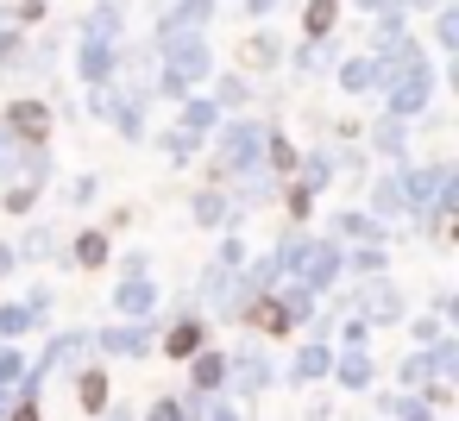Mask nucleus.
Instances as JSON below:
<instances>
[{
  "label": "nucleus",
  "mask_w": 459,
  "mask_h": 421,
  "mask_svg": "<svg viewBox=\"0 0 459 421\" xmlns=\"http://www.w3.org/2000/svg\"><path fill=\"white\" fill-rule=\"evenodd\" d=\"M13 421H39V415H32V408H20V415H13Z\"/></svg>",
  "instance_id": "5"
},
{
  "label": "nucleus",
  "mask_w": 459,
  "mask_h": 421,
  "mask_svg": "<svg viewBox=\"0 0 459 421\" xmlns=\"http://www.w3.org/2000/svg\"><path fill=\"white\" fill-rule=\"evenodd\" d=\"M327 20H333V0H315V13H308V32H321Z\"/></svg>",
  "instance_id": "3"
},
{
  "label": "nucleus",
  "mask_w": 459,
  "mask_h": 421,
  "mask_svg": "<svg viewBox=\"0 0 459 421\" xmlns=\"http://www.w3.org/2000/svg\"><path fill=\"white\" fill-rule=\"evenodd\" d=\"M13 126H20L26 139H39V133H45V114H39V107H20V114H13Z\"/></svg>",
  "instance_id": "1"
},
{
  "label": "nucleus",
  "mask_w": 459,
  "mask_h": 421,
  "mask_svg": "<svg viewBox=\"0 0 459 421\" xmlns=\"http://www.w3.org/2000/svg\"><path fill=\"white\" fill-rule=\"evenodd\" d=\"M170 352H195V327H177L170 333Z\"/></svg>",
  "instance_id": "4"
},
{
  "label": "nucleus",
  "mask_w": 459,
  "mask_h": 421,
  "mask_svg": "<svg viewBox=\"0 0 459 421\" xmlns=\"http://www.w3.org/2000/svg\"><path fill=\"white\" fill-rule=\"evenodd\" d=\"M101 252H108V239H101V233H89V239H82V264H101Z\"/></svg>",
  "instance_id": "2"
}]
</instances>
